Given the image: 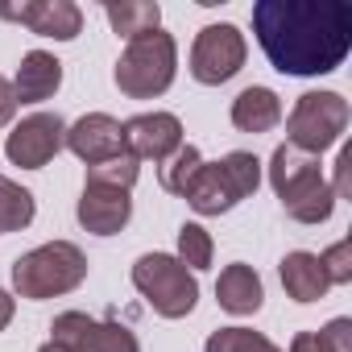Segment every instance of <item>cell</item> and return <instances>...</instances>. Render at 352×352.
<instances>
[{
	"instance_id": "6da1fadb",
	"label": "cell",
	"mask_w": 352,
	"mask_h": 352,
	"mask_svg": "<svg viewBox=\"0 0 352 352\" xmlns=\"http://www.w3.org/2000/svg\"><path fill=\"white\" fill-rule=\"evenodd\" d=\"M253 34L282 75H327L352 50L348 0H257Z\"/></svg>"
},
{
	"instance_id": "7c38bea8",
	"label": "cell",
	"mask_w": 352,
	"mask_h": 352,
	"mask_svg": "<svg viewBox=\"0 0 352 352\" xmlns=\"http://www.w3.org/2000/svg\"><path fill=\"white\" fill-rule=\"evenodd\" d=\"M120 129H124V153H133L137 162H166L183 145V120L174 112H141Z\"/></svg>"
},
{
	"instance_id": "83f0119b",
	"label": "cell",
	"mask_w": 352,
	"mask_h": 352,
	"mask_svg": "<svg viewBox=\"0 0 352 352\" xmlns=\"http://www.w3.org/2000/svg\"><path fill=\"white\" fill-rule=\"evenodd\" d=\"M13 112H17V91H13V83L5 75H0V129L13 120Z\"/></svg>"
},
{
	"instance_id": "d6986e66",
	"label": "cell",
	"mask_w": 352,
	"mask_h": 352,
	"mask_svg": "<svg viewBox=\"0 0 352 352\" xmlns=\"http://www.w3.org/2000/svg\"><path fill=\"white\" fill-rule=\"evenodd\" d=\"M104 17L129 42L141 38V34L162 30V5H157V0H120V5H104Z\"/></svg>"
},
{
	"instance_id": "3957f363",
	"label": "cell",
	"mask_w": 352,
	"mask_h": 352,
	"mask_svg": "<svg viewBox=\"0 0 352 352\" xmlns=\"http://www.w3.org/2000/svg\"><path fill=\"white\" fill-rule=\"evenodd\" d=\"M257 187H261V162L253 153H245V149H232L220 162H204L195 170V179L187 183L183 199L199 216H224L241 199H249Z\"/></svg>"
},
{
	"instance_id": "4fadbf2b",
	"label": "cell",
	"mask_w": 352,
	"mask_h": 352,
	"mask_svg": "<svg viewBox=\"0 0 352 352\" xmlns=\"http://www.w3.org/2000/svg\"><path fill=\"white\" fill-rule=\"evenodd\" d=\"M67 149H71L79 162H87V166L108 162V157L124 153V129H120V120L108 116V112H87V116H79V120L67 129Z\"/></svg>"
},
{
	"instance_id": "4316f807",
	"label": "cell",
	"mask_w": 352,
	"mask_h": 352,
	"mask_svg": "<svg viewBox=\"0 0 352 352\" xmlns=\"http://www.w3.org/2000/svg\"><path fill=\"white\" fill-rule=\"evenodd\" d=\"M348 170H352V149L344 145V149H340V157H336V187H331V191H336V199H344V195H348Z\"/></svg>"
},
{
	"instance_id": "52a82bcc",
	"label": "cell",
	"mask_w": 352,
	"mask_h": 352,
	"mask_svg": "<svg viewBox=\"0 0 352 352\" xmlns=\"http://www.w3.org/2000/svg\"><path fill=\"white\" fill-rule=\"evenodd\" d=\"M348 116L352 112L340 91H302L286 116V141L319 157L323 149H331L344 137Z\"/></svg>"
},
{
	"instance_id": "603a6c76",
	"label": "cell",
	"mask_w": 352,
	"mask_h": 352,
	"mask_svg": "<svg viewBox=\"0 0 352 352\" xmlns=\"http://www.w3.org/2000/svg\"><path fill=\"white\" fill-rule=\"evenodd\" d=\"M204 352H282V348L253 327H220L208 336Z\"/></svg>"
},
{
	"instance_id": "44dd1931",
	"label": "cell",
	"mask_w": 352,
	"mask_h": 352,
	"mask_svg": "<svg viewBox=\"0 0 352 352\" xmlns=\"http://www.w3.org/2000/svg\"><path fill=\"white\" fill-rule=\"evenodd\" d=\"M137 174H141L137 157H133V153H116V157H108V162H96V166H87V187H112V191H133Z\"/></svg>"
},
{
	"instance_id": "ba28073f",
	"label": "cell",
	"mask_w": 352,
	"mask_h": 352,
	"mask_svg": "<svg viewBox=\"0 0 352 352\" xmlns=\"http://www.w3.org/2000/svg\"><path fill=\"white\" fill-rule=\"evenodd\" d=\"M245 54H249V46H245V34L236 25H228V21L204 25L195 34V46H191V75L204 87H220L232 75H241Z\"/></svg>"
},
{
	"instance_id": "30bf717a",
	"label": "cell",
	"mask_w": 352,
	"mask_h": 352,
	"mask_svg": "<svg viewBox=\"0 0 352 352\" xmlns=\"http://www.w3.org/2000/svg\"><path fill=\"white\" fill-rule=\"evenodd\" d=\"M63 145H67V120H63L58 112H34V116H25V120L9 133L5 153H9V162L21 166V170H42Z\"/></svg>"
},
{
	"instance_id": "ffe728a7",
	"label": "cell",
	"mask_w": 352,
	"mask_h": 352,
	"mask_svg": "<svg viewBox=\"0 0 352 352\" xmlns=\"http://www.w3.org/2000/svg\"><path fill=\"white\" fill-rule=\"evenodd\" d=\"M34 212H38L34 195H30L21 183H13V179H5V174H0V236L30 228V224H34Z\"/></svg>"
},
{
	"instance_id": "4dcf8cb0",
	"label": "cell",
	"mask_w": 352,
	"mask_h": 352,
	"mask_svg": "<svg viewBox=\"0 0 352 352\" xmlns=\"http://www.w3.org/2000/svg\"><path fill=\"white\" fill-rule=\"evenodd\" d=\"M38 352H71V348H67V344H58V340H50V344H42Z\"/></svg>"
},
{
	"instance_id": "7402d4cb",
	"label": "cell",
	"mask_w": 352,
	"mask_h": 352,
	"mask_svg": "<svg viewBox=\"0 0 352 352\" xmlns=\"http://www.w3.org/2000/svg\"><path fill=\"white\" fill-rule=\"evenodd\" d=\"M204 166V153L195 149V145H179L166 162H162V191H170V195H183L187 191V183L195 179V170Z\"/></svg>"
},
{
	"instance_id": "8992f818",
	"label": "cell",
	"mask_w": 352,
	"mask_h": 352,
	"mask_svg": "<svg viewBox=\"0 0 352 352\" xmlns=\"http://www.w3.org/2000/svg\"><path fill=\"white\" fill-rule=\"evenodd\" d=\"M133 286L145 294V302L162 319H183L199 302V282L195 274L170 253H141L133 261Z\"/></svg>"
},
{
	"instance_id": "8fae6325",
	"label": "cell",
	"mask_w": 352,
	"mask_h": 352,
	"mask_svg": "<svg viewBox=\"0 0 352 352\" xmlns=\"http://www.w3.org/2000/svg\"><path fill=\"white\" fill-rule=\"evenodd\" d=\"M0 17L25 25L38 38L75 42L83 34V9L71 0H25V5H0Z\"/></svg>"
},
{
	"instance_id": "5b68a950",
	"label": "cell",
	"mask_w": 352,
	"mask_h": 352,
	"mask_svg": "<svg viewBox=\"0 0 352 352\" xmlns=\"http://www.w3.org/2000/svg\"><path fill=\"white\" fill-rule=\"evenodd\" d=\"M174 71H179V46L166 30L141 34L124 46V54L116 58V87L129 100H153L174 83Z\"/></svg>"
},
{
	"instance_id": "e0dca14e",
	"label": "cell",
	"mask_w": 352,
	"mask_h": 352,
	"mask_svg": "<svg viewBox=\"0 0 352 352\" xmlns=\"http://www.w3.org/2000/svg\"><path fill=\"white\" fill-rule=\"evenodd\" d=\"M282 286L294 302H319L327 294V274L319 265V253H307V249H294L282 257Z\"/></svg>"
},
{
	"instance_id": "277c9868",
	"label": "cell",
	"mask_w": 352,
	"mask_h": 352,
	"mask_svg": "<svg viewBox=\"0 0 352 352\" xmlns=\"http://www.w3.org/2000/svg\"><path fill=\"white\" fill-rule=\"evenodd\" d=\"M83 278H87V257L71 241L38 245V249H30L25 257L13 261V290L21 298H34V302L71 294Z\"/></svg>"
},
{
	"instance_id": "f1b7e54d",
	"label": "cell",
	"mask_w": 352,
	"mask_h": 352,
	"mask_svg": "<svg viewBox=\"0 0 352 352\" xmlns=\"http://www.w3.org/2000/svg\"><path fill=\"white\" fill-rule=\"evenodd\" d=\"M290 352H331V348L323 344L319 331H298V336L290 340Z\"/></svg>"
},
{
	"instance_id": "cb8c5ba5",
	"label": "cell",
	"mask_w": 352,
	"mask_h": 352,
	"mask_svg": "<svg viewBox=\"0 0 352 352\" xmlns=\"http://www.w3.org/2000/svg\"><path fill=\"white\" fill-rule=\"evenodd\" d=\"M212 253H216V245H212V236H208V228H199V224H183L179 228V261L195 274V270H208L212 265Z\"/></svg>"
},
{
	"instance_id": "9a60e30c",
	"label": "cell",
	"mask_w": 352,
	"mask_h": 352,
	"mask_svg": "<svg viewBox=\"0 0 352 352\" xmlns=\"http://www.w3.org/2000/svg\"><path fill=\"white\" fill-rule=\"evenodd\" d=\"M58 87H63V63L54 54H46V50H30L21 58V67H17V79H13L17 104H42Z\"/></svg>"
},
{
	"instance_id": "ac0fdd59",
	"label": "cell",
	"mask_w": 352,
	"mask_h": 352,
	"mask_svg": "<svg viewBox=\"0 0 352 352\" xmlns=\"http://www.w3.org/2000/svg\"><path fill=\"white\" fill-rule=\"evenodd\" d=\"M282 120V100L270 87H245L232 100V124L241 133H270Z\"/></svg>"
},
{
	"instance_id": "5bb4252c",
	"label": "cell",
	"mask_w": 352,
	"mask_h": 352,
	"mask_svg": "<svg viewBox=\"0 0 352 352\" xmlns=\"http://www.w3.org/2000/svg\"><path fill=\"white\" fill-rule=\"evenodd\" d=\"M79 224L96 236H116L129 216H133V199L129 191H112V187H87L83 183V195H79V208H75Z\"/></svg>"
},
{
	"instance_id": "7a4b0ae2",
	"label": "cell",
	"mask_w": 352,
	"mask_h": 352,
	"mask_svg": "<svg viewBox=\"0 0 352 352\" xmlns=\"http://www.w3.org/2000/svg\"><path fill=\"white\" fill-rule=\"evenodd\" d=\"M270 187L278 191L286 216L298 224H327L336 212V191L323 179L319 157L290 141H282L270 157Z\"/></svg>"
},
{
	"instance_id": "f546056e",
	"label": "cell",
	"mask_w": 352,
	"mask_h": 352,
	"mask_svg": "<svg viewBox=\"0 0 352 352\" xmlns=\"http://www.w3.org/2000/svg\"><path fill=\"white\" fill-rule=\"evenodd\" d=\"M13 311H17L13 294H9V290H0V331H5V327L13 323Z\"/></svg>"
},
{
	"instance_id": "2e32d148",
	"label": "cell",
	"mask_w": 352,
	"mask_h": 352,
	"mask_svg": "<svg viewBox=\"0 0 352 352\" xmlns=\"http://www.w3.org/2000/svg\"><path fill=\"white\" fill-rule=\"evenodd\" d=\"M261 298H265V290H261V278H257L253 265H245V261L224 265V274L216 282V302L228 315H257L261 311Z\"/></svg>"
},
{
	"instance_id": "9c48e42d",
	"label": "cell",
	"mask_w": 352,
	"mask_h": 352,
	"mask_svg": "<svg viewBox=\"0 0 352 352\" xmlns=\"http://www.w3.org/2000/svg\"><path fill=\"white\" fill-rule=\"evenodd\" d=\"M50 340L67 344L71 352H141L137 336L124 323L112 319H91L83 311H63L50 323Z\"/></svg>"
},
{
	"instance_id": "484cf974",
	"label": "cell",
	"mask_w": 352,
	"mask_h": 352,
	"mask_svg": "<svg viewBox=\"0 0 352 352\" xmlns=\"http://www.w3.org/2000/svg\"><path fill=\"white\" fill-rule=\"evenodd\" d=\"M319 336H323V344H327L331 352H352V319L340 315V319H331Z\"/></svg>"
},
{
	"instance_id": "d4e9b609",
	"label": "cell",
	"mask_w": 352,
	"mask_h": 352,
	"mask_svg": "<svg viewBox=\"0 0 352 352\" xmlns=\"http://www.w3.org/2000/svg\"><path fill=\"white\" fill-rule=\"evenodd\" d=\"M319 265H323V274H327L331 286L352 282V241L344 236V241H336L331 249H323V253H319Z\"/></svg>"
}]
</instances>
